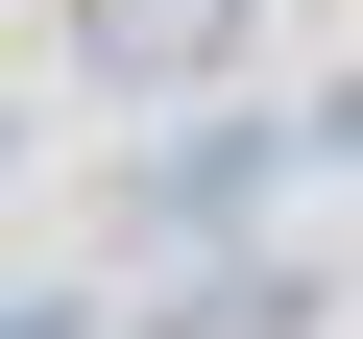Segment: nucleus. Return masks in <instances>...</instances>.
Masks as SVG:
<instances>
[{
  "mask_svg": "<svg viewBox=\"0 0 363 339\" xmlns=\"http://www.w3.org/2000/svg\"><path fill=\"white\" fill-rule=\"evenodd\" d=\"M291 194V121H169L145 170H121V243H169V267H218L242 218Z\"/></svg>",
  "mask_w": 363,
  "mask_h": 339,
  "instance_id": "nucleus-1",
  "label": "nucleus"
},
{
  "mask_svg": "<svg viewBox=\"0 0 363 339\" xmlns=\"http://www.w3.org/2000/svg\"><path fill=\"white\" fill-rule=\"evenodd\" d=\"M242 25H267V0H73V73H121V97H194V73H242Z\"/></svg>",
  "mask_w": 363,
  "mask_h": 339,
  "instance_id": "nucleus-2",
  "label": "nucleus"
},
{
  "mask_svg": "<svg viewBox=\"0 0 363 339\" xmlns=\"http://www.w3.org/2000/svg\"><path fill=\"white\" fill-rule=\"evenodd\" d=\"M145 339H315V267H291V243H218V267H169Z\"/></svg>",
  "mask_w": 363,
  "mask_h": 339,
  "instance_id": "nucleus-3",
  "label": "nucleus"
},
{
  "mask_svg": "<svg viewBox=\"0 0 363 339\" xmlns=\"http://www.w3.org/2000/svg\"><path fill=\"white\" fill-rule=\"evenodd\" d=\"M0 339H97V291L73 267H0Z\"/></svg>",
  "mask_w": 363,
  "mask_h": 339,
  "instance_id": "nucleus-4",
  "label": "nucleus"
},
{
  "mask_svg": "<svg viewBox=\"0 0 363 339\" xmlns=\"http://www.w3.org/2000/svg\"><path fill=\"white\" fill-rule=\"evenodd\" d=\"M291 170H363V73H339V97H315V121H291Z\"/></svg>",
  "mask_w": 363,
  "mask_h": 339,
  "instance_id": "nucleus-5",
  "label": "nucleus"
},
{
  "mask_svg": "<svg viewBox=\"0 0 363 339\" xmlns=\"http://www.w3.org/2000/svg\"><path fill=\"white\" fill-rule=\"evenodd\" d=\"M0 145H25V121H0Z\"/></svg>",
  "mask_w": 363,
  "mask_h": 339,
  "instance_id": "nucleus-6",
  "label": "nucleus"
}]
</instances>
